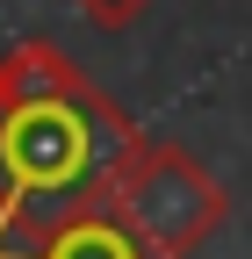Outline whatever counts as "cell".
<instances>
[{
  "label": "cell",
  "mask_w": 252,
  "mask_h": 259,
  "mask_svg": "<svg viewBox=\"0 0 252 259\" xmlns=\"http://www.w3.org/2000/svg\"><path fill=\"white\" fill-rule=\"evenodd\" d=\"M130 137L137 122L51 36L0 51V238H15L29 216L94 202Z\"/></svg>",
  "instance_id": "obj_1"
},
{
  "label": "cell",
  "mask_w": 252,
  "mask_h": 259,
  "mask_svg": "<svg viewBox=\"0 0 252 259\" xmlns=\"http://www.w3.org/2000/svg\"><path fill=\"white\" fill-rule=\"evenodd\" d=\"M101 209L130 231L151 259H195L231 216V194L195 151H180L166 137H137L122 144V158L101 180Z\"/></svg>",
  "instance_id": "obj_2"
},
{
  "label": "cell",
  "mask_w": 252,
  "mask_h": 259,
  "mask_svg": "<svg viewBox=\"0 0 252 259\" xmlns=\"http://www.w3.org/2000/svg\"><path fill=\"white\" fill-rule=\"evenodd\" d=\"M0 245H15L22 259H151L101 209V194H94V202H72V209H51V216H29L22 231L0 238Z\"/></svg>",
  "instance_id": "obj_3"
},
{
  "label": "cell",
  "mask_w": 252,
  "mask_h": 259,
  "mask_svg": "<svg viewBox=\"0 0 252 259\" xmlns=\"http://www.w3.org/2000/svg\"><path fill=\"white\" fill-rule=\"evenodd\" d=\"M0 259H22V252H15V245H0Z\"/></svg>",
  "instance_id": "obj_5"
},
{
  "label": "cell",
  "mask_w": 252,
  "mask_h": 259,
  "mask_svg": "<svg viewBox=\"0 0 252 259\" xmlns=\"http://www.w3.org/2000/svg\"><path fill=\"white\" fill-rule=\"evenodd\" d=\"M65 8H79L94 29H101V36H122V29H137L151 8H159V0H65Z\"/></svg>",
  "instance_id": "obj_4"
}]
</instances>
